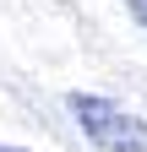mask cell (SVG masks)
<instances>
[{
    "instance_id": "3957f363",
    "label": "cell",
    "mask_w": 147,
    "mask_h": 152,
    "mask_svg": "<svg viewBox=\"0 0 147 152\" xmlns=\"http://www.w3.org/2000/svg\"><path fill=\"white\" fill-rule=\"evenodd\" d=\"M0 152H27V147H0Z\"/></svg>"
},
{
    "instance_id": "7a4b0ae2",
    "label": "cell",
    "mask_w": 147,
    "mask_h": 152,
    "mask_svg": "<svg viewBox=\"0 0 147 152\" xmlns=\"http://www.w3.org/2000/svg\"><path fill=\"white\" fill-rule=\"evenodd\" d=\"M125 6H131V16H136L142 27H147V0H125Z\"/></svg>"
},
{
    "instance_id": "6da1fadb",
    "label": "cell",
    "mask_w": 147,
    "mask_h": 152,
    "mask_svg": "<svg viewBox=\"0 0 147 152\" xmlns=\"http://www.w3.org/2000/svg\"><path fill=\"white\" fill-rule=\"evenodd\" d=\"M71 114L87 130V141L98 152H147V120H136L131 109L98 98V92H71Z\"/></svg>"
}]
</instances>
